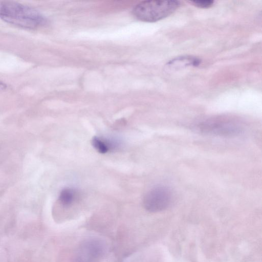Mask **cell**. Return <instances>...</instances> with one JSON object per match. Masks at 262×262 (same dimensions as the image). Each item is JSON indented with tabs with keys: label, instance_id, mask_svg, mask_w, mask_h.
Returning <instances> with one entry per match:
<instances>
[{
	"label": "cell",
	"instance_id": "cell-1",
	"mask_svg": "<svg viewBox=\"0 0 262 262\" xmlns=\"http://www.w3.org/2000/svg\"><path fill=\"white\" fill-rule=\"evenodd\" d=\"M0 18L7 23L28 29H34L44 26L46 17L31 7L12 1L0 4Z\"/></svg>",
	"mask_w": 262,
	"mask_h": 262
},
{
	"label": "cell",
	"instance_id": "cell-6",
	"mask_svg": "<svg viewBox=\"0 0 262 262\" xmlns=\"http://www.w3.org/2000/svg\"><path fill=\"white\" fill-rule=\"evenodd\" d=\"M92 144L95 149L101 154L107 152L116 146L114 142L97 136L93 138Z\"/></svg>",
	"mask_w": 262,
	"mask_h": 262
},
{
	"label": "cell",
	"instance_id": "cell-2",
	"mask_svg": "<svg viewBox=\"0 0 262 262\" xmlns=\"http://www.w3.org/2000/svg\"><path fill=\"white\" fill-rule=\"evenodd\" d=\"M178 1H146L138 3L133 10L138 19L146 22L161 20L173 13L180 6Z\"/></svg>",
	"mask_w": 262,
	"mask_h": 262
},
{
	"label": "cell",
	"instance_id": "cell-7",
	"mask_svg": "<svg viewBox=\"0 0 262 262\" xmlns=\"http://www.w3.org/2000/svg\"><path fill=\"white\" fill-rule=\"evenodd\" d=\"M77 195L75 190L71 188H66L60 192L59 201L63 206H69L75 201Z\"/></svg>",
	"mask_w": 262,
	"mask_h": 262
},
{
	"label": "cell",
	"instance_id": "cell-8",
	"mask_svg": "<svg viewBox=\"0 0 262 262\" xmlns=\"http://www.w3.org/2000/svg\"><path fill=\"white\" fill-rule=\"evenodd\" d=\"M193 5L201 8H208L211 7L213 3V1L203 0V1H190Z\"/></svg>",
	"mask_w": 262,
	"mask_h": 262
},
{
	"label": "cell",
	"instance_id": "cell-9",
	"mask_svg": "<svg viewBox=\"0 0 262 262\" xmlns=\"http://www.w3.org/2000/svg\"><path fill=\"white\" fill-rule=\"evenodd\" d=\"M7 88V85L2 82V81H0V92H3L4 91V90H5Z\"/></svg>",
	"mask_w": 262,
	"mask_h": 262
},
{
	"label": "cell",
	"instance_id": "cell-4",
	"mask_svg": "<svg viewBox=\"0 0 262 262\" xmlns=\"http://www.w3.org/2000/svg\"><path fill=\"white\" fill-rule=\"evenodd\" d=\"M106 250V244L102 238H86L77 248L74 262H98L104 256Z\"/></svg>",
	"mask_w": 262,
	"mask_h": 262
},
{
	"label": "cell",
	"instance_id": "cell-5",
	"mask_svg": "<svg viewBox=\"0 0 262 262\" xmlns=\"http://www.w3.org/2000/svg\"><path fill=\"white\" fill-rule=\"evenodd\" d=\"M172 200V192L169 188L160 185L149 190L143 198L145 209L151 212H157L166 209Z\"/></svg>",
	"mask_w": 262,
	"mask_h": 262
},
{
	"label": "cell",
	"instance_id": "cell-3",
	"mask_svg": "<svg viewBox=\"0 0 262 262\" xmlns=\"http://www.w3.org/2000/svg\"><path fill=\"white\" fill-rule=\"evenodd\" d=\"M195 128L200 133L222 137H234L241 134L244 128L234 120L223 117L208 119L199 122Z\"/></svg>",
	"mask_w": 262,
	"mask_h": 262
}]
</instances>
